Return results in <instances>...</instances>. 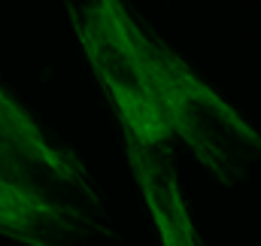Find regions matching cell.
<instances>
[{"instance_id":"6da1fadb","label":"cell","mask_w":261,"mask_h":246,"mask_svg":"<svg viewBox=\"0 0 261 246\" xmlns=\"http://www.w3.org/2000/svg\"><path fill=\"white\" fill-rule=\"evenodd\" d=\"M110 213L82 158L55 143L0 85V237L21 246H88Z\"/></svg>"},{"instance_id":"7a4b0ae2","label":"cell","mask_w":261,"mask_h":246,"mask_svg":"<svg viewBox=\"0 0 261 246\" xmlns=\"http://www.w3.org/2000/svg\"><path fill=\"white\" fill-rule=\"evenodd\" d=\"M76 37L91 64L125 140L140 146H167L173 128L167 122L164 97L152 61V34H146L134 12L119 0H97L70 9Z\"/></svg>"},{"instance_id":"3957f363","label":"cell","mask_w":261,"mask_h":246,"mask_svg":"<svg viewBox=\"0 0 261 246\" xmlns=\"http://www.w3.org/2000/svg\"><path fill=\"white\" fill-rule=\"evenodd\" d=\"M152 61L173 137L219 183H237L261 161V134L158 37H152Z\"/></svg>"},{"instance_id":"277c9868","label":"cell","mask_w":261,"mask_h":246,"mask_svg":"<svg viewBox=\"0 0 261 246\" xmlns=\"http://www.w3.org/2000/svg\"><path fill=\"white\" fill-rule=\"evenodd\" d=\"M125 152L161 246H203L192 222V213L186 207L167 146H140L134 140H125Z\"/></svg>"}]
</instances>
